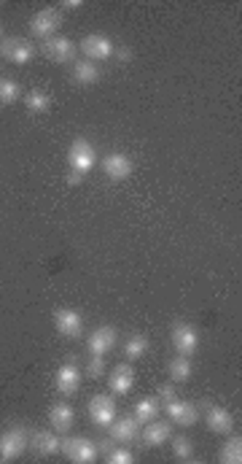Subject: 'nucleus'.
<instances>
[{
    "label": "nucleus",
    "mask_w": 242,
    "mask_h": 464,
    "mask_svg": "<svg viewBox=\"0 0 242 464\" xmlns=\"http://www.w3.org/2000/svg\"><path fill=\"white\" fill-rule=\"evenodd\" d=\"M24 106H27L30 114H46L51 109V98H48V92H43V89H33V92L24 95Z\"/></svg>",
    "instance_id": "b1692460"
},
{
    "label": "nucleus",
    "mask_w": 242,
    "mask_h": 464,
    "mask_svg": "<svg viewBox=\"0 0 242 464\" xmlns=\"http://www.w3.org/2000/svg\"><path fill=\"white\" fill-rule=\"evenodd\" d=\"M43 54L51 62H73L75 60V44H73L70 38H62V36L46 38L43 41Z\"/></svg>",
    "instance_id": "1a4fd4ad"
},
{
    "label": "nucleus",
    "mask_w": 242,
    "mask_h": 464,
    "mask_svg": "<svg viewBox=\"0 0 242 464\" xmlns=\"http://www.w3.org/2000/svg\"><path fill=\"white\" fill-rule=\"evenodd\" d=\"M164 410H167L169 418H172V421H178L181 427H191V424H196V418H199V413H196V405L183 403V400H178V397L167 400V403H164Z\"/></svg>",
    "instance_id": "9b49d317"
},
{
    "label": "nucleus",
    "mask_w": 242,
    "mask_h": 464,
    "mask_svg": "<svg viewBox=\"0 0 242 464\" xmlns=\"http://www.w3.org/2000/svg\"><path fill=\"white\" fill-rule=\"evenodd\" d=\"M132 159L127 157V154H108L105 162H102V171L108 176L110 181H124V178H130L132 176Z\"/></svg>",
    "instance_id": "ddd939ff"
},
{
    "label": "nucleus",
    "mask_w": 242,
    "mask_h": 464,
    "mask_svg": "<svg viewBox=\"0 0 242 464\" xmlns=\"http://www.w3.org/2000/svg\"><path fill=\"white\" fill-rule=\"evenodd\" d=\"M157 413H159V400L157 397H143L140 403L135 405V421L137 424H148V421H154L157 418Z\"/></svg>",
    "instance_id": "4be33fe9"
},
{
    "label": "nucleus",
    "mask_w": 242,
    "mask_h": 464,
    "mask_svg": "<svg viewBox=\"0 0 242 464\" xmlns=\"http://www.w3.org/2000/svg\"><path fill=\"white\" fill-rule=\"evenodd\" d=\"M172 456H175V459H181V462H191V456H194L191 440L183 438V435L172 440Z\"/></svg>",
    "instance_id": "bb28decb"
},
{
    "label": "nucleus",
    "mask_w": 242,
    "mask_h": 464,
    "mask_svg": "<svg viewBox=\"0 0 242 464\" xmlns=\"http://www.w3.org/2000/svg\"><path fill=\"white\" fill-rule=\"evenodd\" d=\"M89 415H92V421H95L97 427L108 429L113 424V418H116V403L110 400L108 394H97V397H92V403H89Z\"/></svg>",
    "instance_id": "0eeeda50"
},
{
    "label": "nucleus",
    "mask_w": 242,
    "mask_h": 464,
    "mask_svg": "<svg viewBox=\"0 0 242 464\" xmlns=\"http://www.w3.org/2000/svg\"><path fill=\"white\" fill-rule=\"evenodd\" d=\"M62 451L75 464H92L97 459V443L89 438H68L62 440Z\"/></svg>",
    "instance_id": "7ed1b4c3"
},
{
    "label": "nucleus",
    "mask_w": 242,
    "mask_h": 464,
    "mask_svg": "<svg viewBox=\"0 0 242 464\" xmlns=\"http://www.w3.org/2000/svg\"><path fill=\"white\" fill-rule=\"evenodd\" d=\"M30 445L36 448L38 456H54L62 451V440L54 432H33L30 435Z\"/></svg>",
    "instance_id": "dca6fc26"
},
{
    "label": "nucleus",
    "mask_w": 242,
    "mask_h": 464,
    "mask_svg": "<svg viewBox=\"0 0 242 464\" xmlns=\"http://www.w3.org/2000/svg\"><path fill=\"white\" fill-rule=\"evenodd\" d=\"M218 459H221L223 464H240L242 462V438L240 435H231V438L226 440V445L221 448Z\"/></svg>",
    "instance_id": "5701e85b"
},
{
    "label": "nucleus",
    "mask_w": 242,
    "mask_h": 464,
    "mask_svg": "<svg viewBox=\"0 0 242 464\" xmlns=\"http://www.w3.org/2000/svg\"><path fill=\"white\" fill-rule=\"evenodd\" d=\"M86 373H89L92 378H100V375L105 373V359H102V356H97V354H92V359L86 362Z\"/></svg>",
    "instance_id": "c756f323"
},
{
    "label": "nucleus",
    "mask_w": 242,
    "mask_h": 464,
    "mask_svg": "<svg viewBox=\"0 0 242 464\" xmlns=\"http://www.w3.org/2000/svg\"><path fill=\"white\" fill-rule=\"evenodd\" d=\"M116 330L113 327H97L89 338H86V348L92 351V354H97V356H105L116 346Z\"/></svg>",
    "instance_id": "f8f14e48"
},
{
    "label": "nucleus",
    "mask_w": 242,
    "mask_h": 464,
    "mask_svg": "<svg viewBox=\"0 0 242 464\" xmlns=\"http://www.w3.org/2000/svg\"><path fill=\"white\" fill-rule=\"evenodd\" d=\"M0 54H3L9 62H14V65H27V62L33 60L36 49H33V44H27L22 38L9 36L0 41Z\"/></svg>",
    "instance_id": "39448f33"
},
{
    "label": "nucleus",
    "mask_w": 242,
    "mask_h": 464,
    "mask_svg": "<svg viewBox=\"0 0 242 464\" xmlns=\"http://www.w3.org/2000/svg\"><path fill=\"white\" fill-rule=\"evenodd\" d=\"M110 438L116 440V443H130V440L137 438V421L135 418H113V424L108 427Z\"/></svg>",
    "instance_id": "6ab92c4d"
},
{
    "label": "nucleus",
    "mask_w": 242,
    "mask_h": 464,
    "mask_svg": "<svg viewBox=\"0 0 242 464\" xmlns=\"http://www.w3.org/2000/svg\"><path fill=\"white\" fill-rule=\"evenodd\" d=\"M81 178H84V176H81V173H75V171H70L68 176H65V181L70 183V186H78V183H81Z\"/></svg>",
    "instance_id": "72a5a7b5"
},
{
    "label": "nucleus",
    "mask_w": 242,
    "mask_h": 464,
    "mask_svg": "<svg viewBox=\"0 0 242 464\" xmlns=\"http://www.w3.org/2000/svg\"><path fill=\"white\" fill-rule=\"evenodd\" d=\"M48 421L57 432H68L73 427V421H75V413H73V408L68 403H57L51 405V410H48Z\"/></svg>",
    "instance_id": "a211bd4d"
},
{
    "label": "nucleus",
    "mask_w": 242,
    "mask_h": 464,
    "mask_svg": "<svg viewBox=\"0 0 242 464\" xmlns=\"http://www.w3.org/2000/svg\"><path fill=\"white\" fill-rule=\"evenodd\" d=\"M172 397H175V389H172V383H167V386H162V389H159V403H167V400H172Z\"/></svg>",
    "instance_id": "2f4dec72"
},
{
    "label": "nucleus",
    "mask_w": 242,
    "mask_h": 464,
    "mask_svg": "<svg viewBox=\"0 0 242 464\" xmlns=\"http://www.w3.org/2000/svg\"><path fill=\"white\" fill-rule=\"evenodd\" d=\"M97 79H100V68L92 60L73 62V81L75 84L89 86V84H97Z\"/></svg>",
    "instance_id": "aec40b11"
},
{
    "label": "nucleus",
    "mask_w": 242,
    "mask_h": 464,
    "mask_svg": "<svg viewBox=\"0 0 242 464\" xmlns=\"http://www.w3.org/2000/svg\"><path fill=\"white\" fill-rule=\"evenodd\" d=\"M75 9H81V0H65V3H60V11H75Z\"/></svg>",
    "instance_id": "473e14b6"
},
{
    "label": "nucleus",
    "mask_w": 242,
    "mask_h": 464,
    "mask_svg": "<svg viewBox=\"0 0 242 464\" xmlns=\"http://www.w3.org/2000/svg\"><path fill=\"white\" fill-rule=\"evenodd\" d=\"M207 429L210 432H216V435H229L231 427H234V421H231V413L226 408H221V405H207Z\"/></svg>",
    "instance_id": "4468645a"
},
{
    "label": "nucleus",
    "mask_w": 242,
    "mask_h": 464,
    "mask_svg": "<svg viewBox=\"0 0 242 464\" xmlns=\"http://www.w3.org/2000/svg\"><path fill=\"white\" fill-rule=\"evenodd\" d=\"M68 159H70V171L81 173V176H86V173L95 168V146L86 141V138H75L73 141L70 151H68Z\"/></svg>",
    "instance_id": "f03ea898"
},
{
    "label": "nucleus",
    "mask_w": 242,
    "mask_h": 464,
    "mask_svg": "<svg viewBox=\"0 0 242 464\" xmlns=\"http://www.w3.org/2000/svg\"><path fill=\"white\" fill-rule=\"evenodd\" d=\"M54 327H57V332H60L62 338H81L84 318H81L78 311H73V308H60L54 313Z\"/></svg>",
    "instance_id": "423d86ee"
},
{
    "label": "nucleus",
    "mask_w": 242,
    "mask_h": 464,
    "mask_svg": "<svg viewBox=\"0 0 242 464\" xmlns=\"http://www.w3.org/2000/svg\"><path fill=\"white\" fill-rule=\"evenodd\" d=\"M172 346L181 351V356H189L199 348V335H196V330H194L191 324L178 321V324L172 327Z\"/></svg>",
    "instance_id": "9d476101"
},
{
    "label": "nucleus",
    "mask_w": 242,
    "mask_h": 464,
    "mask_svg": "<svg viewBox=\"0 0 242 464\" xmlns=\"http://www.w3.org/2000/svg\"><path fill=\"white\" fill-rule=\"evenodd\" d=\"M167 373L175 383H183V380L191 378V362H189V356H175V359H169Z\"/></svg>",
    "instance_id": "393cba45"
},
{
    "label": "nucleus",
    "mask_w": 242,
    "mask_h": 464,
    "mask_svg": "<svg viewBox=\"0 0 242 464\" xmlns=\"http://www.w3.org/2000/svg\"><path fill=\"white\" fill-rule=\"evenodd\" d=\"M145 351H148V341H145L143 335H132V338L127 341V346H124V354H127L130 362H132V359H140Z\"/></svg>",
    "instance_id": "a878e982"
},
{
    "label": "nucleus",
    "mask_w": 242,
    "mask_h": 464,
    "mask_svg": "<svg viewBox=\"0 0 242 464\" xmlns=\"http://www.w3.org/2000/svg\"><path fill=\"white\" fill-rule=\"evenodd\" d=\"M132 383H135V373L130 365H119L108 378V386L113 394H130V391H132Z\"/></svg>",
    "instance_id": "f3484780"
},
{
    "label": "nucleus",
    "mask_w": 242,
    "mask_h": 464,
    "mask_svg": "<svg viewBox=\"0 0 242 464\" xmlns=\"http://www.w3.org/2000/svg\"><path fill=\"white\" fill-rule=\"evenodd\" d=\"M16 98H19V84L14 79H0V103L11 106Z\"/></svg>",
    "instance_id": "cd10ccee"
},
{
    "label": "nucleus",
    "mask_w": 242,
    "mask_h": 464,
    "mask_svg": "<svg viewBox=\"0 0 242 464\" xmlns=\"http://www.w3.org/2000/svg\"><path fill=\"white\" fill-rule=\"evenodd\" d=\"M81 49H84V54L89 57V60H108V57H113V41H110L108 36H102V33H92V36H86L84 41H81Z\"/></svg>",
    "instance_id": "6e6552de"
},
{
    "label": "nucleus",
    "mask_w": 242,
    "mask_h": 464,
    "mask_svg": "<svg viewBox=\"0 0 242 464\" xmlns=\"http://www.w3.org/2000/svg\"><path fill=\"white\" fill-rule=\"evenodd\" d=\"M54 386H57V391L60 394H75L78 391V386H81V373H78V367L75 365H62L60 370H57V375H54Z\"/></svg>",
    "instance_id": "2eb2a0df"
},
{
    "label": "nucleus",
    "mask_w": 242,
    "mask_h": 464,
    "mask_svg": "<svg viewBox=\"0 0 242 464\" xmlns=\"http://www.w3.org/2000/svg\"><path fill=\"white\" fill-rule=\"evenodd\" d=\"M113 57L119 62H130L132 60V49H130V46H116V49H113Z\"/></svg>",
    "instance_id": "7c9ffc66"
},
{
    "label": "nucleus",
    "mask_w": 242,
    "mask_h": 464,
    "mask_svg": "<svg viewBox=\"0 0 242 464\" xmlns=\"http://www.w3.org/2000/svg\"><path fill=\"white\" fill-rule=\"evenodd\" d=\"M62 25V14L60 9H43L30 19V33L36 38H54V33Z\"/></svg>",
    "instance_id": "20e7f679"
},
{
    "label": "nucleus",
    "mask_w": 242,
    "mask_h": 464,
    "mask_svg": "<svg viewBox=\"0 0 242 464\" xmlns=\"http://www.w3.org/2000/svg\"><path fill=\"white\" fill-rule=\"evenodd\" d=\"M105 462L108 464H132L135 462V453L130 451V448H110L108 453H105Z\"/></svg>",
    "instance_id": "c85d7f7f"
},
{
    "label": "nucleus",
    "mask_w": 242,
    "mask_h": 464,
    "mask_svg": "<svg viewBox=\"0 0 242 464\" xmlns=\"http://www.w3.org/2000/svg\"><path fill=\"white\" fill-rule=\"evenodd\" d=\"M0 41H3V25H0Z\"/></svg>",
    "instance_id": "f704fd0d"
},
{
    "label": "nucleus",
    "mask_w": 242,
    "mask_h": 464,
    "mask_svg": "<svg viewBox=\"0 0 242 464\" xmlns=\"http://www.w3.org/2000/svg\"><path fill=\"white\" fill-rule=\"evenodd\" d=\"M27 448V432L22 427H9L0 435V462H16Z\"/></svg>",
    "instance_id": "f257e3e1"
},
{
    "label": "nucleus",
    "mask_w": 242,
    "mask_h": 464,
    "mask_svg": "<svg viewBox=\"0 0 242 464\" xmlns=\"http://www.w3.org/2000/svg\"><path fill=\"white\" fill-rule=\"evenodd\" d=\"M167 438H169V424H164V421H148L143 427V443L151 445V448L167 443Z\"/></svg>",
    "instance_id": "412c9836"
}]
</instances>
